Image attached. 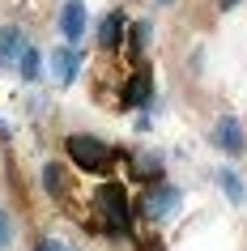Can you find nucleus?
<instances>
[{
	"label": "nucleus",
	"mask_w": 247,
	"mask_h": 251,
	"mask_svg": "<svg viewBox=\"0 0 247 251\" xmlns=\"http://www.w3.org/2000/svg\"><path fill=\"white\" fill-rule=\"evenodd\" d=\"M158 4H170V0H158Z\"/></svg>",
	"instance_id": "19"
},
{
	"label": "nucleus",
	"mask_w": 247,
	"mask_h": 251,
	"mask_svg": "<svg viewBox=\"0 0 247 251\" xmlns=\"http://www.w3.org/2000/svg\"><path fill=\"white\" fill-rule=\"evenodd\" d=\"M132 166H137V171H141V175H149V179H154V175L162 171V166H158V162H132Z\"/></svg>",
	"instance_id": "15"
},
{
	"label": "nucleus",
	"mask_w": 247,
	"mask_h": 251,
	"mask_svg": "<svg viewBox=\"0 0 247 251\" xmlns=\"http://www.w3.org/2000/svg\"><path fill=\"white\" fill-rule=\"evenodd\" d=\"M145 98H149V68H141L128 81V102H145Z\"/></svg>",
	"instance_id": "12"
},
{
	"label": "nucleus",
	"mask_w": 247,
	"mask_h": 251,
	"mask_svg": "<svg viewBox=\"0 0 247 251\" xmlns=\"http://www.w3.org/2000/svg\"><path fill=\"white\" fill-rule=\"evenodd\" d=\"M234 4H239V0H218V9H221V13H226V9H234Z\"/></svg>",
	"instance_id": "17"
},
{
	"label": "nucleus",
	"mask_w": 247,
	"mask_h": 251,
	"mask_svg": "<svg viewBox=\"0 0 247 251\" xmlns=\"http://www.w3.org/2000/svg\"><path fill=\"white\" fill-rule=\"evenodd\" d=\"M124 22H128L124 13H107V17H103V26H98V47L115 51V47H119V34H124Z\"/></svg>",
	"instance_id": "8"
},
{
	"label": "nucleus",
	"mask_w": 247,
	"mask_h": 251,
	"mask_svg": "<svg viewBox=\"0 0 247 251\" xmlns=\"http://www.w3.org/2000/svg\"><path fill=\"white\" fill-rule=\"evenodd\" d=\"M22 51H26L22 30H17V26H0V68H4V64H17Z\"/></svg>",
	"instance_id": "7"
},
{
	"label": "nucleus",
	"mask_w": 247,
	"mask_h": 251,
	"mask_svg": "<svg viewBox=\"0 0 247 251\" xmlns=\"http://www.w3.org/2000/svg\"><path fill=\"white\" fill-rule=\"evenodd\" d=\"M43 187H47L52 196H64L68 192V175H64L60 162H47V166H43Z\"/></svg>",
	"instance_id": "9"
},
{
	"label": "nucleus",
	"mask_w": 247,
	"mask_h": 251,
	"mask_svg": "<svg viewBox=\"0 0 247 251\" xmlns=\"http://www.w3.org/2000/svg\"><path fill=\"white\" fill-rule=\"evenodd\" d=\"M64 153L77 162L81 171H103L107 162H111V149H107L98 136H85V132H73V136H68V141H64Z\"/></svg>",
	"instance_id": "2"
},
{
	"label": "nucleus",
	"mask_w": 247,
	"mask_h": 251,
	"mask_svg": "<svg viewBox=\"0 0 247 251\" xmlns=\"http://www.w3.org/2000/svg\"><path fill=\"white\" fill-rule=\"evenodd\" d=\"M218 183L226 187V196H230L234 204H247V187H243V179H239L234 171H218Z\"/></svg>",
	"instance_id": "10"
},
{
	"label": "nucleus",
	"mask_w": 247,
	"mask_h": 251,
	"mask_svg": "<svg viewBox=\"0 0 247 251\" xmlns=\"http://www.w3.org/2000/svg\"><path fill=\"white\" fill-rule=\"evenodd\" d=\"M183 204V192L175 183H158L149 196H145V217H154V222H162V217H170V213Z\"/></svg>",
	"instance_id": "3"
},
{
	"label": "nucleus",
	"mask_w": 247,
	"mask_h": 251,
	"mask_svg": "<svg viewBox=\"0 0 247 251\" xmlns=\"http://www.w3.org/2000/svg\"><path fill=\"white\" fill-rule=\"evenodd\" d=\"M55 26H60V34H64L68 43H77L81 34H85V4H81V0H68L64 9H60V22H55Z\"/></svg>",
	"instance_id": "5"
},
{
	"label": "nucleus",
	"mask_w": 247,
	"mask_h": 251,
	"mask_svg": "<svg viewBox=\"0 0 247 251\" xmlns=\"http://www.w3.org/2000/svg\"><path fill=\"white\" fill-rule=\"evenodd\" d=\"M213 145L218 149H226V153H234V158H239V153H243L247 149V136H243V128H239V119H218V128H213Z\"/></svg>",
	"instance_id": "4"
},
{
	"label": "nucleus",
	"mask_w": 247,
	"mask_h": 251,
	"mask_svg": "<svg viewBox=\"0 0 247 251\" xmlns=\"http://www.w3.org/2000/svg\"><path fill=\"white\" fill-rule=\"evenodd\" d=\"M34 251H68V247H64V243H55V238H43Z\"/></svg>",
	"instance_id": "16"
},
{
	"label": "nucleus",
	"mask_w": 247,
	"mask_h": 251,
	"mask_svg": "<svg viewBox=\"0 0 247 251\" xmlns=\"http://www.w3.org/2000/svg\"><path fill=\"white\" fill-rule=\"evenodd\" d=\"M4 136H9V124H4V119H0V141H4Z\"/></svg>",
	"instance_id": "18"
},
{
	"label": "nucleus",
	"mask_w": 247,
	"mask_h": 251,
	"mask_svg": "<svg viewBox=\"0 0 247 251\" xmlns=\"http://www.w3.org/2000/svg\"><path fill=\"white\" fill-rule=\"evenodd\" d=\"M98 213H103V230L107 234H124L132 226V209H128V192L119 183L98 187Z\"/></svg>",
	"instance_id": "1"
},
{
	"label": "nucleus",
	"mask_w": 247,
	"mask_h": 251,
	"mask_svg": "<svg viewBox=\"0 0 247 251\" xmlns=\"http://www.w3.org/2000/svg\"><path fill=\"white\" fill-rule=\"evenodd\" d=\"M17 73H22L26 81H39L43 60H39V51H34V47H26V51H22V60H17Z\"/></svg>",
	"instance_id": "11"
},
{
	"label": "nucleus",
	"mask_w": 247,
	"mask_h": 251,
	"mask_svg": "<svg viewBox=\"0 0 247 251\" xmlns=\"http://www.w3.org/2000/svg\"><path fill=\"white\" fill-rule=\"evenodd\" d=\"M77 68H81V51L77 47H60V51H52V73L60 85H68V81L77 77Z\"/></svg>",
	"instance_id": "6"
},
{
	"label": "nucleus",
	"mask_w": 247,
	"mask_h": 251,
	"mask_svg": "<svg viewBox=\"0 0 247 251\" xmlns=\"http://www.w3.org/2000/svg\"><path fill=\"white\" fill-rule=\"evenodd\" d=\"M145 43H149V22H132V30H128V47H132V55H141V51H145Z\"/></svg>",
	"instance_id": "13"
},
{
	"label": "nucleus",
	"mask_w": 247,
	"mask_h": 251,
	"mask_svg": "<svg viewBox=\"0 0 247 251\" xmlns=\"http://www.w3.org/2000/svg\"><path fill=\"white\" fill-rule=\"evenodd\" d=\"M9 243H13V217H9V213L0 209V251L9 247Z\"/></svg>",
	"instance_id": "14"
}]
</instances>
